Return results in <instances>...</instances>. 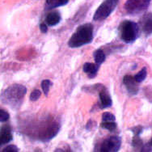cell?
<instances>
[{"instance_id": "1", "label": "cell", "mask_w": 152, "mask_h": 152, "mask_svg": "<svg viewBox=\"0 0 152 152\" xmlns=\"http://www.w3.org/2000/svg\"><path fill=\"white\" fill-rule=\"evenodd\" d=\"M93 39V25L90 23H83L76 28L75 32L68 41L70 48H79L89 44Z\"/></svg>"}, {"instance_id": "20", "label": "cell", "mask_w": 152, "mask_h": 152, "mask_svg": "<svg viewBox=\"0 0 152 152\" xmlns=\"http://www.w3.org/2000/svg\"><path fill=\"white\" fill-rule=\"evenodd\" d=\"M10 118V115L6 110H4L3 108H1L0 110V121L1 122H5Z\"/></svg>"}, {"instance_id": "4", "label": "cell", "mask_w": 152, "mask_h": 152, "mask_svg": "<svg viewBox=\"0 0 152 152\" xmlns=\"http://www.w3.org/2000/svg\"><path fill=\"white\" fill-rule=\"evenodd\" d=\"M118 1L119 0H104L95 12L93 15L94 20L100 21L108 18L116 8Z\"/></svg>"}, {"instance_id": "22", "label": "cell", "mask_w": 152, "mask_h": 152, "mask_svg": "<svg viewBox=\"0 0 152 152\" xmlns=\"http://www.w3.org/2000/svg\"><path fill=\"white\" fill-rule=\"evenodd\" d=\"M3 152H17L19 151V148L15 145H10L6 146L4 149L2 150Z\"/></svg>"}, {"instance_id": "12", "label": "cell", "mask_w": 152, "mask_h": 152, "mask_svg": "<svg viewBox=\"0 0 152 152\" xmlns=\"http://www.w3.org/2000/svg\"><path fill=\"white\" fill-rule=\"evenodd\" d=\"M99 66L97 64H93V63H90V62H86L83 65V70L85 73L88 74V77L90 79H92L94 77H96L97 74V71L99 70Z\"/></svg>"}, {"instance_id": "24", "label": "cell", "mask_w": 152, "mask_h": 152, "mask_svg": "<svg viewBox=\"0 0 152 152\" xmlns=\"http://www.w3.org/2000/svg\"><path fill=\"white\" fill-rule=\"evenodd\" d=\"M40 30H41V32H43V33H45L48 31V27H47L46 23H41L40 24Z\"/></svg>"}, {"instance_id": "23", "label": "cell", "mask_w": 152, "mask_h": 152, "mask_svg": "<svg viewBox=\"0 0 152 152\" xmlns=\"http://www.w3.org/2000/svg\"><path fill=\"white\" fill-rule=\"evenodd\" d=\"M131 130L133 131L134 135H139L141 134L142 130V126H136V127H134Z\"/></svg>"}, {"instance_id": "19", "label": "cell", "mask_w": 152, "mask_h": 152, "mask_svg": "<svg viewBox=\"0 0 152 152\" xmlns=\"http://www.w3.org/2000/svg\"><path fill=\"white\" fill-rule=\"evenodd\" d=\"M116 117L111 113H104L102 115V121H115Z\"/></svg>"}, {"instance_id": "13", "label": "cell", "mask_w": 152, "mask_h": 152, "mask_svg": "<svg viewBox=\"0 0 152 152\" xmlns=\"http://www.w3.org/2000/svg\"><path fill=\"white\" fill-rule=\"evenodd\" d=\"M69 0H46L45 2V9L51 10L58 7L64 6L67 4Z\"/></svg>"}, {"instance_id": "14", "label": "cell", "mask_w": 152, "mask_h": 152, "mask_svg": "<svg viewBox=\"0 0 152 152\" xmlns=\"http://www.w3.org/2000/svg\"><path fill=\"white\" fill-rule=\"evenodd\" d=\"M105 53L102 50L99 49L94 52V60H95L96 64H97L98 66H100L102 63H104L105 61Z\"/></svg>"}, {"instance_id": "21", "label": "cell", "mask_w": 152, "mask_h": 152, "mask_svg": "<svg viewBox=\"0 0 152 152\" xmlns=\"http://www.w3.org/2000/svg\"><path fill=\"white\" fill-rule=\"evenodd\" d=\"M41 91L37 90V89L34 90L31 93V95H30V100L31 101H36V100H37L40 98V96H41Z\"/></svg>"}, {"instance_id": "10", "label": "cell", "mask_w": 152, "mask_h": 152, "mask_svg": "<svg viewBox=\"0 0 152 152\" xmlns=\"http://www.w3.org/2000/svg\"><path fill=\"white\" fill-rule=\"evenodd\" d=\"M99 94L100 104H101V106H102L103 108H108V107L112 106L113 101H112L111 96H110V94L108 93V91H107L106 88H101Z\"/></svg>"}, {"instance_id": "3", "label": "cell", "mask_w": 152, "mask_h": 152, "mask_svg": "<svg viewBox=\"0 0 152 152\" xmlns=\"http://www.w3.org/2000/svg\"><path fill=\"white\" fill-rule=\"evenodd\" d=\"M138 25L131 20L123 21L119 26L121 39L126 43H132L135 41L138 36Z\"/></svg>"}, {"instance_id": "9", "label": "cell", "mask_w": 152, "mask_h": 152, "mask_svg": "<svg viewBox=\"0 0 152 152\" xmlns=\"http://www.w3.org/2000/svg\"><path fill=\"white\" fill-rule=\"evenodd\" d=\"M13 138L12 134V128L10 126H3L0 129V144L8 143Z\"/></svg>"}, {"instance_id": "5", "label": "cell", "mask_w": 152, "mask_h": 152, "mask_svg": "<svg viewBox=\"0 0 152 152\" xmlns=\"http://www.w3.org/2000/svg\"><path fill=\"white\" fill-rule=\"evenodd\" d=\"M151 0H127L125 3V9L129 14L137 15L148 8Z\"/></svg>"}, {"instance_id": "7", "label": "cell", "mask_w": 152, "mask_h": 152, "mask_svg": "<svg viewBox=\"0 0 152 152\" xmlns=\"http://www.w3.org/2000/svg\"><path fill=\"white\" fill-rule=\"evenodd\" d=\"M123 83L126 86V89H127L129 95H131V96L137 95V92H138V85H137L138 83L136 81L134 77L126 75L123 78Z\"/></svg>"}, {"instance_id": "17", "label": "cell", "mask_w": 152, "mask_h": 152, "mask_svg": "<svg viewBox=\"0 0 152 152\" xmlns=\"http://www.w3.org/2000/svg\"><path fill=\"white\" fill-rule=\"evenodd\" d=\"M100 126L103 129H108L109 131H113L117 129V124L115 121H103Z\"/></svg>"}, {"instance_id": "18", "label": "cell", "mask_w": 152, "mask_h": 152, "mask_svg": "<svg viewBox=\"0 0 152 152\" xmlns=\"http://www.w3.org/2000/svg\"><path fill=\"white\" fill-rule=\"evenodd\" d=\"M52 85V82L49 80V79H45L42 81L41 83V88H42V90L44 91V93L45 96L48 95L49 93V91H50V86Z\"/></svg>"}, {"instance_id": "2", "label": "cell", "mask_w": 152, "mask_h": 152, "mask_svg": "<svg viewBox=\"0 0 152 152\" xmlns=\"http://www.w3.org/2000/svg\"><path fill=\"white\" fill-rule=\"evenodd\" d=\"M26 92L27 88L23 85L12 84L2 93V101L12 107H17L21 104Z\"/></svg>"}, {"instance_id": "6", "label": "cell", "mask_w": 152, "mask_h": 152, "mask_svg": "<svg viewBox=\"0 0 152 152\" xmlns=\"http://www.w3.org/2000/svg\"><path fill=\"white\" fill-rule=\"evenodd\" d=\"M121 138L118 136H111L103 142L100 146V151L116 152L120 150Z\"/></svg>"}, {"instance_id": "16", "label": "cell", "mask_w": 152, "mask_h": 152, "mask_svg": "<svg viewBox=\"0 0 152 152\" xmlns=\"http://www.w3.org/2000/svg\"><path fill=\"white\" fill-rule=\"evenodd\" d=\"M146 75H147V70H146V67H143L138 73L135 75L134 79L139 83H142L145 80V79L146 78Z\"/></svg>"}, {"instance_id": "15", "label": "cell", "mask_w": 152, "mask_h": 152, "mask_svg": "<svg viewBox=\"0 0 152 152\" xmlns=\"http://www.w3.org/2000/svg\"><path fill=\"white\" fill-rule=\"evenodd\" d=\"M132 145H133V146L134 148H136V150H138V151H142V150L144 144L142 139L140 138V137H139V135H134V137L133 138Z\"/></svg>"}, {"instance_id": "11", "label": "cell", "mask_w": 152, "mask_h": 152, "mask_svg": "<svg viewBox=\"0 0 152 152\" xmlns=\"http://www.w3.org/2000/svg\"><path fill=\"white\" fill-rule=\"evenodd\" d=\"M45 21H46V23L48 25H50V26H55L61 21V15L57 11L50 12L46 15Z\"/></svg>"}, {"instance_id": "8", "label": "cell", "mask_w": 152, "mask_h": 152, "mask_svg": "<svg viewBox=\"0 0 152 152\" xmlns=\"http://www.w3.org/2000/svg\"><path fill=\"white\" fill-rule=\"evenodd\" d=\"M140 26L146 35L152 34V13L144 15L140 20Z\"/></svg>"}]
</instances>
